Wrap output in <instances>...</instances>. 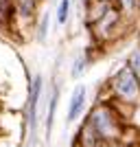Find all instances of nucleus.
Returning <instances> with one entry per match:
<instances>
[{
	"instance_id": "obj_1",
	"label": "nucleus",
	"mask_w": 140,
	"mask_h": 147,
	"mask_svg": "<svg viewBox=\"0 0 140 147\" xmlns=\"http://www.w3.org/2000/svg\"><path fill=\"white\" fill-rule=\"evenodd\" d=\"M85 125L96 136H101L103 141H110V143H121L123 141L121 114L110 103H96L94 105L90 110V114H88V119H85Z\"/></svg>"
},
{
	"instance_id": "obj_2",
	"label": "nucleus",
	"mask_w": 140,
	"mask_h": 147,
	"mask_svg": "<svg viewBox=\"0 0 140 147\" xmlns=\"http://www.w3.org/2000/svg\"><path fill=\"white\" fill-rule=\"evenodd\" d=\"M110 88H112V94L123 103H138L140 101V81L136 79V75L131 73V68L127 64L114 73Z\"/></svg>"
},
{
	"instance_id": "obj_3",
	"label": "nucleus",
	"mask_w": 140,
	"mask_h": 147,
	"mask_svg": "<svg viewBox=\"0 0 140 147\" xmlns=\"http://www.w3.org/2000/svg\"><path fill=\"white\" fill-rule=\"evenodd\" d=\"M42 90H44V77L35 75L29 88V101H26V127L35 138L37 132V123H40V99H42Z\"/></svg>"
},
{
	"instance_id": "obj_4",
	"label": "nucleus",
	"mask_w": 140,
	"mask_h": 147,
	"mask_svg": "<svg viewBox=\"0 0 140 147\" xmlns=\"http://www.w3.org/2000/svg\"><path fill=\"white\" fill-rule=\"evenodd\" d=\"M85 105H88V86H85V84H79V86H74L72 94L68 99L66 125H72L74 121H79L81 114L85 112Z\"/></svg>"
},
{
	"instance_id": "obj_5",
	"label": "nucleus",
	"mask_w": 140,
	"mask_h": 147,
	"mask_svg": "<svg viewBox=\"0 0 140 147\" xmlns=\"http://www.w3.org/2000/svg\"><path fill=\"white\" fill-rule=\"evenodd\" d=\"M57 103H59V88H53V94L48 99V105H46V119H44V129H46V138H50V132H53V125H55V112H57Z\"/></svg>"
},
{
	"instance_id": "obj_6",
	"label": "nucleus",
	"mask_w": 140,
	"mask_h": 147,
	"mask_svg": "<svg viewBox=\"0 0 140 147\" xmlns=\"http://www.w3.org/2000/svg\"><path fill=\"white\" fill-rule=\"evenodd\" d=\"M13 9L22 20H31L35 16V0H13Z\"/></svg>"
},
{
	"instance_id": "obj_7",
	"label": "nucleus",
	"mask_w": 140,
	"mask_h": 147,
	"mask_svg": "<svg viewBox=\"0 0 140 147\" xmlns=\"http://www.w3.org/2000/svg\"><path fill=\"white\" fill-rule=\"evenodd\" d=\"M70 7H72V0H59V7H57V24H66L68 22Z\"/></svg>"
},
{
	"instance_id": "obj_8",
	"label": "nucleus",
	"mask_w": 140,
	"mask_h": 147,
	"mask_svg": "<svg viewBox=\"0 0 140 147\" xmlns=\"http://www.w3.org/2000/svg\"><path fill=\"white\" fill-rule=\"evenodd\" d=\"M88 64H90L88 55H79L77 59H74V64H72V70H70V75H72L74 79H79L81 75L85 73V68H88Z\"/></svg>"
},
{
	"instance_id": "obj_9",
	"label": "nucleus",
	"mask_w": 140,
	"mask_h": 147,
	"mask_svg": "<svg viewBox=\"0 0 140 147\" xmlns=\"http://www.w3.org/2000/svg\"><path fill=\"white\" fill-rule=\"evenodd\" d=\"M127 66L131 68V73L136 75V79L140 81V46L131 51V55H129V59H127Z\"/></svg>"
},
{
	"instance_id": "obj_10",
	"label": "nucleus",
	"mask_w": 140,
	"mask_h": 147,
	"mask_svg": "<svg viewBox=\"0 0 140 147\" xmlns=\"http://www.w3.org/2000/svg\"><path fill=\"white\" fill-rule=\"evenodd\" d=\"M46 31H48V16H44L42 22H40V29H37V40L44 42L46 40Z\"/></svg>"
},
{
	"instance_id": "obj_11",
	"label": "nucleus",
	"mask_w": 140,
	"mask_h": 147,
	"mask_svg": "<svg viewBox=\"0 0 140 147\" xmlns=\"http://www.w3.org/2000/svg\"><path fill=\"white\" fill-rule=\"evenodd\" d=\"M140 0H121V9L123 11H134L136 7H138Z\"/></svg>"
},
{
	"instance_id": "obj_12",
	"label": "nucleus",
	"mask_w": 140,
	"mask_h": 147,
	"mask_svg": "<svg viewBox=\"0 0 140 147\" xmlns=\"http://www.w3.org/2000/svg\"><path fill=\"white\" fill-rule=\"evenodd\" d=\"M74 147H81V145H79V143H74Z\"/></svg>"
},
{
	"instance_id": "obj_13",
	"label": "nucleus",
	"mask_w": 140,
	"mask_h": 147,
	"mask_svg": "<svg viewBox=\"0 0 140 147\" xmlns=\"http://www.w3.org/2000/svg\"><path fill=\"white\" fill-rule=\"evenodd\" d=\"M138 7H140V2H138Z\"/></svg>"
},
{
	"instance_id": "obj_14",
	"label": "nucleus",
	"mask_w": 140,
	"mask_h": 147,
	"mask_svg": "<svg viewBox=\"0 0 140 147\" xmlns=\"http://www.w3.org/2000/svg\"><path fill=\"white\" fill-rule=\"evenodd\" d=\"M24 147H29V145H24Z\"/></svg>"
}]
</instances>
